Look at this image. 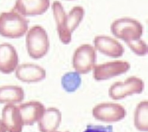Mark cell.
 <instances>
[{"label": "cell", "mask_w": 148, "mask_h": 132, "mask_svg": "<svg viewBox=\"0 0 148 132\" xmlns=\"http://www.w3.org/2000/svg\"><path fill=\"white\" fill-rule=\"evenodd\" d=\"M24 91L20 86L5 85L0 87V104H17L24 98Z\"/></svg>", "instance_id": "15"}, {"label": "cell", "mask_w": 148, "mask_h": 132, "mask_svg": "<svg viewBox=\"0 0 148 132\" xmlns=\"http://www.w3.org/2000/svg\"><path fill=\"white\" fill-rule=\"evenodd\" d=\"M62 114L55 107H50L45 111L39 120V127L42 131H47L59 126L61 122Z\"/></svg>", "instance_id": "16"}, {"label": "cell", "mask_w": 148, "mask_h": 132, "mask_svg": "<svg viewBox=\"0 0 148 132\" xmlns=\"http://www.w3.org/2000/svg\"><path fill=\"white\" fill-rule=\"evenodd\" d=\"M53 15L56 24V30L60 42L68 44L71 42L72 34L68 31L66 26V14L64 7L58 1H55L52 5Z\"/></svg>", "instance_id": "13"}, {"label": "cell", "mask_w": 148, "mask_h": 132, "mask_svg": "<svg viewBox=\"0 0 148 132\" xmlns=\"http://www.w3.org/2000/svg\"><path fill=\"white\" fill-rule=\"evenodd\" d=\"M84 132H113L112 126L89 125Z\"/></svg>", "instance_id": "20"}, {"label": "cell", "mask_w": 148, "mask_h": 132, "mask_svg": "<svg viewBox=\"0 0 148 132\" xmlns=\"http://www.w3.org/2000/svg\"><path fill=\"white\" fill-rule=\"evenodd\" d=\"M145 83L142 79L137 77H130L124 81H118L111 85L108 90L110 97L114 100L124 99L133 94L142 92Z\"/></svg>", "instance_id": "5"}, {"label": "cell", "mask_w": 148, "mask_h": 132, "mask_svg": "<svg viewBox=\"0 0 148 132\" xmlns=\"http://www.w3.org/2000/svg\"><path fill=\"white\" fill-rule=\"evenodd\" d=\"M94 44L96 51L111 57H120L125 52V48L120 42L107 36L100 35L95 36Z\"/></svg>", "instance_id": "9"}, {"label": "cell", "mask_w": 148, "mask_h": 132, "mask_svg": "<svg viewBox=\"0 0 148 132\" xmlns=\"http://www.w3.org/2000/svg\"><path fill=\"white\" fill-rule=\"evenodd\" d=\"M93 117L104 122H119L126 116L125 107L120 104L102 103L96 105L92 110Z\"/></svg>", "instance_id": "6"}, {"label": "cell", "mask_w": 148, "mask_h": 132, "mask_svg": "<svg viewBox=\"0 0 148 132\" xmlns=\"http://www.w3.org/2000/svg\"><path fill=\"white\" fill-rule=\"evenodd\" d=\"M110 29L114 36L124 41L136 55L143 56L147 53V44L141 39L143 26L138 20L128 17L119 18L112 23Z\"/></svg>", "instance_id": "1"}, {"label": "cell", "mask_w": 148, "mask_h": 132, "mask_svg": "<svg viewBox=\"0 0 148 132\" xmlns=\"http://www.w3.org/2000/svg\"><path fill=\"white\" fill-rule=\"evenodd\" d=\"M50 7V0H16L13 10L21 16L34 17L45 13Z\"/></svg>", "instance_id": "8"}, {"label": "cell", "mask_w": 148, "mask_h": 132, "mask_svg": "<svg viewBox=\"0 0 148 132\" xmlns=\"http://www.w3.org/2000/svg\"><path fill=\"white\" fill-rule=\"evenodd\" d=\"M26 35L27 51L30 57L40 59L45 56L50 48V41L45 29L40 25H35L29 29Z\"/></svg>", "instance_id": "3"}, {"label": "cell", "mask_w": 148, "mask_h": 132, "mask_svg": "<svg viewBox=\"0 0 148 132\" xmlns=\"http://www.w3.org/2000/svg\"><path fill=\"white\" fill-rule=\"evenodd\" d=\"M1 120L9 132H21L23 124L16 104H5L4 106Z\"/></svg>", "instance_id": "14"}, {"label": "cell", "mask_w": 148, "mask_h": 132, "mask_svg": "<svg viewBox=\"0 0 148 132\" xmlns=\"http://www.w3.org/2000/svg\"><path fill=\"white\" fill-rule=\"evenodd\" d=\"M14 72L17 79L24 83L38 82L46 76V72L43 67L31 63L18 65Z\"/></svg>", "instance_id": "11"}, {"label": "cell", "mask_w": 148, "mask_h": 132, "mask_svg": "<svg viewBox=\"0 0 148 132\" xmlns=\"http://www.w3.org/2000/svg\"><path fill=\"white\" fill-rule=\"evenodd\" d=\"M17 106L23 124L26 125L39 121L45 110L43 104L38 101H29Z\"/></svg>", "instance_id": "12"}, {"label": "cell", "mask_w": 148, "mask_h": 132, "mask_svg": "<svg viewBox=\"0 0 148 132\" xmlns=\"http://www.w3.org/2000/svg\"><path fill=\"white\" fill-rule=\"evenodd\" d=\"M85 15L84 8L79 5L73 7L66 14V26L68 31L72 34L82 22Z\"/></svg>", "instance_id": "17"}, {"label": "cell", "mask_w": 148, "mask_h": 132, "mask_svg": "<svg viewBox=\"0 0 148 132\" xmlns=\"http://www.w3.org/2000/svg\"><path fill=\"white\" fill-rule=\"evenodd\" d=\"M29 20L14 10L0 14V35L11 39L24 36L29 30Z\"/></svg>", "instance_id": "2"}, {"label": "cell", "mask_w": 148, "mask_h": 132, "mask_svg": "<svg viewBox=\"0 0 148 132\" xmlns=\"http://www.w3.org/2000/svg\"><path fill=\"white\" fill-rule=\"evenodd\" d=\"M68 1H72V0H68Z\"/></svg>", "instance_id": "22"}, {"label": "cell", "mask_w": 148, "mask_h": 132, "mask_svg": "<svg viewBox=\"0 0 148 132\" xmlns=\"http://www.w3.org/2000/svg\"><path fill=\"white\" fill-rule=\"evenodd\" d=\"M82 79L77 72H70L65 74L61 79V84L64 89L68 92L75 91L81 85Z\"/></svg>", "instance_id": "18"}, {"label": "cell", "mask_w": 148, "mask_h": 132, "mask_svg": "<svg viewBox=\"0 0 148 132\" xmlns=\"http://www.w3.org/2000/svg\"><path fill=\"white\" fill-rule=\"evenodd\" d=\"M135 124L139 127H147V101H143L137 105L134 112Z\"/></svg>", "instance_id": "19"}, {"label": "cell", "mask_w": 148, "mask_h": 132, "mask_svg": "<svg viewBox=\"0 0 148 132\" xmlns=\"http://www.w3.org/2000/svg\"><path fill=\"white\" fill-rule=\"evenodd\" d=\"M97 52L90 44H81L75 51L72 57V66L79 74H87L96 65Z\"/></svg>", "instance_id": "4"}, {"label": "cell", "mask_w": 148, "mask_h": 132, "mask_svg": "<svg viewBox=\"0 0 148 132\" xmlns=\"http://www.w3.org/2000/svg\"><path fill=\"white\" fill-rule=\"evenodd\" d=\"M130 69L126 61H114L97 65L93 69V78L98 81H105L124 74Z\"/></svg>", "instance_id": "7"}, {"label": "cell", "mask_w": 148, "mask_h": 132, "mask_svg": "<svg viewBox=\"0 0 148 132\" xmlns=\"http://www.w3.org/2000/svg\"><path fill=\"white\" fill-rule=\"evenodd\" d=\"M18 55L14 46L9 43L0 44V72L10 74L18 65Z\"/></svg>", "instance_id": "10"}, {"label": "cell", "mask_w": 148, "mask_h": 132, "mask_svg": "<svg viewBox=\"0 0 148 132\" xmlns=\"http://www.w3.org/2000/svg\"><path fill=\"white\" fill-rule=\"evenodd\" d=\"M6 128L2 121L1 119H0V132H5Z\"/></svg>", "instance_id": "21"}]
</instances>
